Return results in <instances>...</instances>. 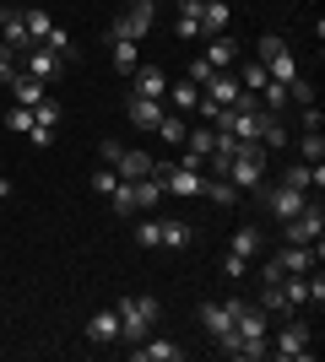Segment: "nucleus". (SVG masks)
Here are the masks:
<instances>
[{
    "label": "nucleus",
    "instance_id": "1",
    "mask_svg": "<svg viewBox=\"0 0 325 362\" xmlns=\"http://www.w3.org/2000/svg\"><path fill=\"white\" fill-rule=\"evenodd\" d=\"M114 314H120V341H125V346H136V341H147V330L157 325L163 308H157V298H120Z\"/></svg>",
    "mask_w": 325,
    "mask_h": 362
},
{
    "label": "nucleus",
    "instance_id": "2",
    "mask_svg": "<svg viewBox=\"0 0 325 362\" xmlns=\"http://www.w3.org/2000/svg\"><path fill=\"white\" fill-rule=\"evenodd\" d=\"M228 184H239V189H255V184L266 179V146L261 141H239V151L228 157V173H222Z\"/></svg>",
    "mask_w": 325,
    "mask_h": 362
},
{
    "label": "nucleus",
    "instance_id": "3",
    "mask_svg": "<svg viewBox=\"0 0 325 362\" xmlns=\"http://www.w3.org/2000/svg\"><path fill=\"white\" fill-rule=\"evenodd\" d=\"M255 200L266 206V216H277V222H287V216H298L304 206H309V195L304 189H287V184H255Z\"/></svg>",
    "mask_w": 325,
    "mask_h": 362
},
{
    "label": "nucleus",
    "instance_id": "4",
    "mask_svg": "<svg viewBox=\"0 0 325 362\" xmlns=\"http://www.w3.org/2000/svg\"><path fill=\"white\" fill-rule=\"evenodd\" d=\"M255 60H261V65H266V76H271V81H282V87H287V81L298 76L293 49H287V38H277V33H266V38H261V54H255Z\"/></svg>",
    "mask_w": 325,
    "mask_h": 362
},
{
    "label": "nucleus",
    "instance_id": "5",
    "mask_svg": "<svg viewBox=\"0 0 325 362\" xmlns=\"http://www.w3.org/2000/svg\"><path fill=\"white\" fill-rule=\"evenodd\" d=\"M287 243H309V249H320V238H325V211H320V200H309L298 216H287Z\"/></svg>",
    "mask_w": 325,
    "mask_h": 362
},
{
    "label": "nucleus",
    "instance_id": "6",
    "mask_svg": "<svg viewBox=\"0 0 325 362\" xmlns=\"http://www.w3.org/2000/svg\"><path fill=\"white\" fill-rule=\"evenodd\" d=\"M152 22H157V0H130V11L108 28V38H136L141 44V38L152 33Z\"/></svg>",
    "mask_w": 325,
    "mask_h": 362
},
{
    "label": "nucleus",
    "instance_id": "7",
    "mask_svg": "<svg viewBox=\"0 0 325 362\" xmlns=\"http://www.w3.org/2000/svg\"><path fill=\"white\" fill-rule=\"evenodd\" d=\"M309 341H314V330L304 325V319H293V314H287V325L277 330L271 351H277V357H287V362H304V357H309Z\"/></svg>",
    "mask_w": 325,
    "mask_h": 362
},
{
    "label": "nucleus",
    "instance_id": "8",
    "mask_svg": "<svg viewBox=\"0 0 325 362\" xmlns=\"http://www.w3.org/2000/svg\"><path fill=\"white\" fill-rule=\"evenodd\" d=\"M22 71H28L33 81H44V87H55V81H60V71H65V60L55 54V49L33 44V49H28V65H22Z\"/></svg>",
    "mask_w": 325,
    "mask_h": 362
},
{
    "label": "nucleus",
    "instance_id": "9",
    "mask_svg": "<svg viewBox=\"0 0 325 362\" xmlns=\"http://www.w3.org/2000/svg\"><path fill=\"white\" fill-rule=\"evenodd\" d=\"M271 259H277L287 276H304V271H314L320 249H309V243H282V249H271Z\"/></svg>",
    "mask_w": 325,
    "mask_h": 362
},
{
    "label": "nucleus",
    "instance_id": "10",
    "mask_svg": "<svg viewBox=\"0 0 325 362\" xmlns=\"http://www.w3.org/2000/svg\"><path fill=\"white\" fill-rule=\"evenodd\" d=\"M125 114H130V124H136V130H157V119L169 114V103H163V98H141V92H130Z\"/></svg>",
    "mask_w": 325,
    "mask_h": 362
},
{
    "label": "nucleus",
    "instance_id": "11",
    "mask_svg": "<svg viewBox=\"0 0 325 362\" xmlns=\"http://www.w3.org/2000/svg\"><path fill=\"white\" fill-rule=\"evenodd\" d=\"M287 189H304V195H320V184H325V168L320 163H298V168H282V179Z\"/></svg>",
    "mask_w": 325,
    "mask_h": 362
},
{
    "label": "nucleus",
    "instance_id": "12",
    "mask_svg": "<svg viewBox=\"0 0 325 362\" xmlns=\"http://www.w3.org/2000/svg\"><path fill=\"white\" fill-rule=\"evenodd\" d=\"M233 314H239V298H228V303H201V325H206V335H228L233 330Z\"/></svg>",
    "mask_w": 325,
    "mask_h": 362
},
{
    "label": "nucleus",
    "instance_id": "13",
    "mask_svg": "<svg viewBox=\"0 0 325 362\" xmlns=\"http://www.w3.org/2000/svg\"><path fill=\"white\" fill-rule=\"evenodd\" d=\"M114 173H120V179H147V173H157V157L141 151V146H125L120 163H114Z\"/></svg>",
    "mask_w": 325,
    "mask_h": 362
},
{
    "label": "nucleus",
    "instance_id": "14",
    "mask_svg": "<svg viewBox=\"0 0 325 362\" xmlns=\"http://www.w3.org/2000/svg\"><path fill=\"white\" fill-rule=\"evenodd\" d=\"M130 357L136 362H185V346L179 341H136Z\"/></svg>",
    "mask_w": 325,
    "mask_h": 362
},
{
    "label": "nucleus",
    "instance_id": "15",
    "mask_svg": "<svg viewBox=\"0 0 325 362\" xmlns=\"http://www.w3.org/2000/svg\"><path fill=\"white\" fill-rule=\"evenodd\" d=\"M206 98H212L217 108H233L239 98H244V87H239V76H233V71H217L212 81H206Z\"/></svg>",
    "mask_w": 325,
    "mask_h": 362
},
{
    "label": "nucleus",
    "instance_id": "16",
    "mask_svg": "<svg viewBox=\"0 0 325 362\" xmlns=\"http://www.w3.org/2000/svg\"><path fill=\"white\" fill-rule=\"evenodd\" d=\"M228 255H239V259H261L266 255V233L255 222H244L239 233H233V243H228Z\"/></svg>",
    "mask_w": 325,
    "mask_h": 362
},
{
    "label": "nucleus",
    "instance_id": "17",
    "mask_svg": "<svg viewBox=\"0 0 325 362\" xmlns=\"http://www.w3.org/2000/svg\"><path fill=\"white\" fill-rule=\"evenodd\" d=\"M212 71H233V60H239V44H233L228 33H217V38H206V54H201Z\"/></svg>",
    "mask_w": 325,
    "mask_h": 362
},
{
    "label": "nucleus",
    "instance_id": "18",
    "mask_svg": "<svg viewBox=\"0 0 325 362\" xmlns=\"http://www.w3.org/2000/svg\"><path fill=\"white\" fill-rule=\"evenodd\" d=\"M6 87H11V103H22V108H33V103H44V98H49V87H44V81H33L28 71H16Z\"/></svg>",
    "mask_w": 325,
    "mask_h": 362
},
{
    "label": "nucleus",
    "instance_id": "19",
    "mask_svg": "<svg viewBox=\"0 0 325 362\" xmlns=\"http://www.w3.org/2000/svg\"><path fill=\"white\" fill-rule=\"evenodd\" d=\"M87 341H93V346H114V341H120V314H114V308H108V314H93L87 319Z\"/></svg>",
    "mask_w": 325,
    "mask_h": 362
},
{
    "label": "nucleus",
    "instance_id": "20",
    "mask_svg": "<svg viewBox=\"0 0 325 362\" xmlns=\"http://www.w3.org/2000/svg\"><path fill=\"white\" fill-rule=\"evenodd\" d=\"M130 76H136V92H141V98H163V92H169V76L157 71V65H136Z\"/></svg>",
    "mask_w": 325,
    "mask_h": 362
},
{
    "label": "nucleus",
    "instance_id": "21",
    "mask_svg": "<svg viewBox=\"0 0 325 362\" xmlns=\"http://www.w3.org/2000/svg\"><path fill=\"white\" fill-rule=\"evenodd\" d=\"M163 195H169V189H163V179H157V173L136 179V211H157V206H163Z\"/></svg>",
    "mask_w": 325,
    "mask_h": 362
},
{
    "label": "nucleus",
    "instance_id": "22",
    "mask_svg": "<svg viewBox=\"0 0 325 362\" xmlns=\"http://www.w3.org/2000/svg\"><path fill=\"white\" fill-rule=\"evenodd\" d=\"M108 44H114V49H108V60H114V71H120V76H130V71L141 65V54H136V38H108Z\"/></svg>",
    "mask_w": 325,
    "mask_h": 362
},
{
    "label": "nucleus",
    "instance_id": "23",
    "mask_svg": "<svg viewBox=\"0 0 325 362\" xmlns=\"http://www.w3.org/2000/svg\"><path fill=\"white\" fill-rule=\"evenodd\" d=\"M163 103H169L173 114H195V103H201V87L179 81V87H169V92H163Z\"/></svg>",
    "mask_w": 325,
    "mask_h": 362
},
{
    "label": "nucleus",
    "instance_id": "24",
    "mask_svg": "<svg viewBox=\"0 0 325 362\" xmlns=\"http://www.w3.org/2000/svg\"><path fill=\"white\" fill-rule=\"evenodd\" d=\"M157 136L169 141V146H185V136H190V114H163V119H157Z\"/></svg>",
    "mask_w": 325,
    "mask_h": 362
},
{
    "label": "nucleus",
    "instance_id": "25",
    "mask_svg": "<svg viewBox=\"0 0 325 362\" xmlns=\"http://www.w3.org/2000/svg\"><path fill=\"white\" fill-rule=\"evenodd\" d=\"M201 33H206V38L228 33V0H206V6H201Z\"/></svg>",
    "mask_w": 325,
    "mask_h": 362
},
{
    "label": "nucleus",
    "instance_id": "26",
    "mask_svg": "<svg viewBox=\"0 0 325 362\" xmlns=\"http://www.w3.org/2000/svg\"><path fill=\"white\" fill-rule=\"evenodd\" d=\"M190 238H195L190 222H157V249H185Z\"/></svg>",
    "mask_w": 325,
    "mask_h": 362
},
{
    "label": "nucleus",
    "instance_id": "27",
    "mask_svg": "<svg viewBox=\"0 0 325 362\" xmlns=\"http://www.w3.org/2000/svg\"><path fill=\"white\" fill-rule=\"evenodd\" d=\"M304 276H309V271H304ZM304 276H282V281H277V287H282V298H287V308H293V314L304 308V303H309V281H304Z\"/></svg>",
    "mask_w": 325,
    "mask_h": 362
},
{
    "label": "nucleus",
    "instance_id": "28",
    "mask_svg": "<svg viewBox=\"0 0 325 362\" xmlns=\"http://www.w3.org/2000/svg\"><path fill=\"white\" fill-rule=\"evenodd\" d=\"M22 22H28V38H33V44H44V38H49V28H55L44 6H28V11H22Z\"/></svg>",
    "mask_w": 325,
    "mask_h": 362
},
{
    "label": "nucleus",
    "instance_id": "29",
    "mask_svg": "<svg viewBox=\"0 0 325 362\" xmlns=\"http://www.w3.org/2000/svg\"><path fill=\"white\" fill-rule=\"evenodd\" d=\"M108 200H114V211H120V216H136V179H120Z\"/></svg>",
    "mask_w": 325,
    "mask_h": 362
},
{
    "label": "nucleus",
    "instance_id": "30",
    "mask_svg": "<svg viewBox=\"0 0 325 362\" xmlns=\"http://www.w3.org/2000/svg\"><path fill=\"white\" fill-rule=\"evenodd\" d=\"M201 195L217 200V206H233V200H239V184H228V179H206V184H201Z\"/></svg>",
    "mask_w": 325,
    "mask_h": 362
},
{
    "label": "nucleus",
    "instance_id": "31",
    "mask_svg": "<svg viewBox=\"0 0 325 362\" xmlns=\"http://www.w3.org/2000/svg\"><path fill=\"white\" fill-rule=\"evenodd\" d=\"M266 81H271V76H266V65H261V60H244V71H239V87L261 98V87H266Z\"/></svg>",
    "mask_w": 325,
    "mask_h": 362
},
{
    "label": "nucleus",
    "instance_id": "32",
    "mask_svg": "<svg viewBox=\"0 0 325 362\" xmlns=\"http://www.w3.org/2000/svg\"><path fill=\"white\" fill-rule=\"evenodd\" d=\"M261 108L266 114H282V108H287V87H282V81H266L261 87Z\"/></svg>",
    "mask_w": 325,
    "mask_h": 362
},
{
    "label": "nucleus",
    "instance_id": "33",
    "mask_svg": "<svg viewBox=\"0 0 325 362\" xmlns=\"http://www.w3.org/2000/svg\"><path fill=\"white\" fill-rule=\"evenodd\" d=\"M298 151H304V163H325V136L320 130H304V136H298Z\"/></svg>",
    "mask_w": 325,
    "mask_h": 362
},
{
    "label": "nucleus",
    "instance_id": "34",
    "mask_svg": "<svg viewBox=\"0 0 325 362\" xmlns=\"http://www.w3.org/2000/svg\"><path fill=\"white\" fill-rule=\"evenodd\" d=\"M33 124H44V130H55V124H60V103H55V98H44V103H33Z\"/></svg>",
    "mask_w": 325,
    "mask_h": 362
},
{
    "label": "nucleus",
    "instance_id": "35",
    "mask_svg": "<svg viewBox=\"0 0 325 362\" xmlns=\"http://www.w3.org/2000/svg\"><path fill=\"white\" fill-rule=\"evenodd\" d=\"M44 49H55V54H60V60H71V54H76V44H71V33H65V28H49Z\"/></svg>",
    "mask_w": 325,
    "mask_h": 362
},
{
    "label": "nucleus",
    "instance_id": "36",
    "mask_svg": "<svg viewBox=\"0 0 325 362\" xmlns=\"http://www.w3.org/2000/svg\"><path fill=\"white\" fill-rule=\"evenodd\" d=\"M212 65H206V60H190V71H185V81H190V87H206V81H212Z\"/></svg>",
    "mask_w": 325,
    "mask_h": 362
},
{
    "label": "nucleus",
    "instance_id": "37",
    "mask_svg": "<svg viewBox=\"0 0 325 362\" xmlns=\"http://www.w3.org/2000/svg\"><path fill=\"white\" fill-rule=\"evenodd\" d=\"M114 184H120L114 168H98V173H93V189H98V195H114Z\"/></svg>",
    "mask_w": 325,
    "mask_h": 362
},
{
    "label": "nucleus",
    "instance_id": "38",
    "mask_svg": "<svg viewBox=\"0 0 325 362\" xmlns=\"http://www.w3.org/2000/svg\"><path fill=\"white\" fill-rule=\"evenodd\" d=\"M6 124H11V130H33V108L11 103V114H6Z\"/></svg>",
    "mask_w": 325,
    "mask_h": 362
},
{
    "label": "nucleus",
    "instance_id": "39",
    "mask_svg": "<svg viewBox=\"0 0 325 362\" xmlns=\"http://www.w3.org/2000/svg\"><path fill=\"white\" fill-rule=\"evenodd\" d=\"M244 271H249V259H239V255H222V276H228V281H239Z\"/></svg>",
    "mask_w": 325,
    "mask_h": 362
},
{
    "label": "nucleus",
    "instance_id": "40",
    "mask_svg": "<svg viewBox=\"0 0 325 362\" xmlns=\"http://www.w3.org/2000/svg\"><path fill=\"white\" fill-rule=\"evenodd\" d=\"M136 243H141V249H157V216L136 227Z\"/></svg>",
    "mask_w": 325,
    "mask_h": 362
},
{
    "label": "nucleus",
    "instance_id": "41",
    "mask_svg": "<svg viewBox=\"0 0 325 362\" xmlns=\"http://www.w3.org/2000/svg\"><path fill=\"white\" fill-rule=\"evenodd\" d=\"M173 33H179V38H206V33H201V16H179V28H173Z\"/></svg>",
    "mask_w": 325,
    "mask_h": 362
},
{
    "label": "nucleus",
    "instance_id": "42",
    "mask_svg": "<svg viewBox=\"0 0 325 362\" xmlns=\"http://www.w3.org/2000/svg\"><path fill=\"white\" fill-rule=\"evenodd\" d=\"M11 76H16V49L0 44V81H11Z\"/></svg>",
    "mask_w": 325,
    "mask_h": 362
},
{
    "label": "nucleus",
    "instance_id": "43",
    "mask_svg": "<svg viewBox=\"0 0 325 362\" xmlns=\"http://www.w3.org/2000/svg\"><path fill=\"white\" fill-rule=\"evenodd\" d=\"M282 276H287V271H282V265H277V259H271V255H266V265H261V287H271V281H282Z\"/></svg>",
    "mask_w": 325,
    "mask_h": 362
},
{
    "label": "nucleus",
    "instance_id": "44",
    "mask_svg": "<svg viewBox=\"0 0 325 362\" xmlns=\"http://www.w3.org/2000/svg\"><path fill=\"white\" fill-rule=\"evenodd\" d=\"M304 281H309V303H325V276H320V271H309Z\"/></svg>",
    "mask_w": 325,
    "mask_h": 362
},
{
    "label": "nucleus",
    "instance_id": "45",
    "mask_svg": "<svg viewBox=\"0 0 325 362\" xmlns=\"http://www.w3.org/2000/svg\"><path fill=\"white\" fill-rule=\"evenodd\" d=\"M120 151H125V141H103V146H98V157L114 168V163H120Z\"/></svg>",
    "mask_w": 325,
    "mask_h": 362
},
{
    "label": "nucleus",
    "instance_id": "46",
    "mask_svg": "<svg viewBox=\"0 0 325 362\" xmlns=\"http://www.w3.org/2000/svg\"><path fill=\"white\" fill-rule=\"evenodd\" d=\"M28 141H33V146H49V141H55V130H44V124H33V130H28Z\"/></svg>",
    "mask_w": 325,
    "mask_h": 362
},
{
    "label": "nucleus",
    "instance_id": "47",
    "mask_svg": "<svg viewBox=\"0 0 325 362\" xmlns=\"http://www.w3.org/2000/svg\"><path fill=\"white\" fill-rule=\"evenodd\" d=\"M298 124H304V130H320V124H325V119H320V108H314V103H309V108H304V119H298Z\"/></svg>",
    "mask_w": 325,
    "mask_h": 362
},
{
    "label": "nucleus",
    "instance_id": "48",
    "mask_svg": "<svg viewBox=\"0 0 325 362\" xmlns=\"http://www.w3.org/2000/svg\"><path fill=\"white\" fill-rule=\"evenodd\" d=\"M201 6L206 0H179V16H201Z\"/></svg>",
    "mask_w": 325,
    "mask_h": 362
},
{
    "label": "nucleus",
    "instance_id": "49",
    "mask_svg": "<svg viewBox=\"0 0 325 362\" xmlns=\"http://www.w3.org/2000/svg\"><path fill=\"white\" fill-rule=\"evenodd\" d=\"M6 195H11V179H0V200H6Z\"/></svg>",
    "mask_w": 325,
    "mask_h": 362
}]
</instances>
